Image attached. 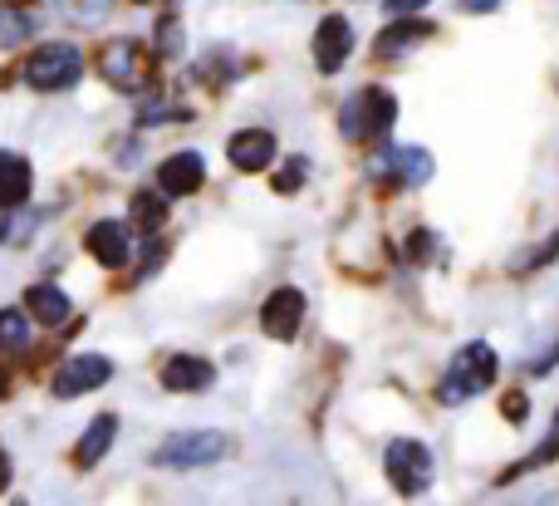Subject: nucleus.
I'll return each mask as SVG.
<instances>
[{
  "instance_id": "obj_1",
  "label": "nucleus",
  "mask_w": 559,
  "mask_h": 506,
  "mask_svg": "<svg viewBox=\"0 0 559 506\" xmlns=\"http://www.w3.org/2000/svg\"><path fill=\"white\" fill-rule=\"evenodd\" d=\"M496 374H501V360H496V350L486 340H472V344H462V350L452 354L442 384H437V399H442L447 409H456V403H466V399H476V393L491 389Z\"/></svg>"
},
{
  "instance_id": "obj_2",
  "label": "nucleus",
  "mask_w": 559,
  "mask_h": 506,
  "mask_svg": "<svg viewBox=\"0 0 559 506\" xmlns=\"http://www.w3.org/2000/svg\"><path fill=\"white\" fill-rule=\"evenodd\" d=\"M393 123L397 98L388 89H358L354 98H344V114H338V128H344L348 143H378V138H388Z\"/></svg>"
},
{
  "instance_id": "obj_3",
  "label": "nucleus",
  "mask_w": 559,
  "mask_h": 506,
  "mask_svg": "<svg viewBox=\"0 0 559 506\" xmlns=\"http://www.w3.org/2000/svg\"><path fill=\"white\" fill-rule=\"evenodd\" d=\"M226 452H231V438H226V433H177V438H167L163 448L153 452V462L167 472H192V468L222 462Z\"/></svg>"
},
{
  "instance_id": "obj_4",
  "label": "nucleus",
  "mask_w": 559,
  "mask_h": 506,
  "mask_svg": "<svg viewBox=\"0 0 559 506\" xmlns=\"http://www.w3.org/2000/svg\"><path fill=\"white\" fill-rule=\"evenodd\" d=\"M383 472L403 497H423V492L432 487V452L417 438H393L383 452Z\"/></svg>"
},
{
  "instance_id": "obj_5",
  "label": "nucleus",
  "mask_w": 559,
  "mask_h": 506,
  "mask_svg": "<svg viewBox=\"0 0 559 506\" xmlns=\"http://www.w3.org/2000/svg\"><path fill=\"white\" fill-rule=\"evenodd\" d=\"M79 74H84V55L74 45H39L25 59V84L39 94H59V89L79 84Z\"/></svg>"
},
{
  "instance_id": "obj_6",
  "label": "nucleus",
  "mask_w": 559,
  "mask_h": 506,
  "mask_svg": "<svg viewBox=\"0 0 559 506\" xmlns=\"http://www.w3.org/2000/svg\"><path fill=\"white\" fill-rule=\"evenodd\" d=\"M437 163L427 148H413V143H388L373 153V177H388V183H403V187H423L432 183Z\"/></svg>"
},
{
  "instance_id": "obj_7",
  "label": "nucleus",
  "mask_w": 559,
  "mask_h": 506,
  "mask_svg": "<svg viewBox=\"0 0 559 506\" xmlns=\"http://www.w3.org/2000/svg\"><path fill=\"white\" fill-rule=\"evenodd\" d=\"M147 74H153V59H147V49L138 39H114L104 49V79L114 89H143Z\"/></svg>"
},
{
  "instance_id": "obj_8",
  "label": "nucleus",
  "mask_w": 559,
  "mask_h": 506,
  "mask_svg": "<svg viewBox=\"0 0 559 506\" xmlns=\"http://www.w3.org/2000/svg\"><path fill=\"white\" fill-rule=\"evenodd\" d=\"M114 379V364L104 360V354H79V360H69L64 369L55 374V399H79V393H94L104 389V384Z\"/></svg>"
},
{
  "instance_id": "obj_9",
  "label": "nucleus",
  "mask_w": 559,
  "mask_h": 506,
  "mask_svg": "<svg viewBox=\"0 0 559 506\" xmlns=\"http://www.w3.org/2000/svg\"><path fill=\"white\" fill-rule=\"evenodd\" d=\"M299 325H305V295H299L295 285H285V291H271V301L261 305V330L271 334V340L289 344L299 334Z\"/></svg>"
},
{
  "instance_id": "obj_10",
  "label": "nucleus",
  "mask_w": 559,
  "mask_h": 506,
  "mask_svg": "<svg viewBox=\"0 0 559 506\" xmlns=\"http://www.w3.org/2000/svg\"><path fill=\"white\" fill-rule=\"evenodd\" d=\"M348 55H354V25L344 15H324L314 30V64L324 74H338L348 64Z\"/></svg>"
},
{
  "instance_id": "obj_11",
  "label": "nucleus",
  "mask_w": 559,
  "mask_h": 506,
  "mask_svg": "<svg viewBox=\"0 0 559 506\" xmlns=\"http://www.w3.org/2000/svg\"><path fill=\"white\" fill-rule=\"evenodd\" d=\"M202 183H206V163H202V153H192V148L157 163V192H167V197H192Z\"/></svg>"
},
{
  "instance_id": "obj_12",
  "label": "nucleus",
  "mask_w": 559,
  "mask_h": 506,
  "mask_svg": "<svg viewBox=\"0 0 559 506\" xmlns=\"http://www.w3.org/2000/svg\"><path fill=\"white\" fill-rule=\"evenodd\" d=\"M226 157H231L236 173H261V167L275 163V133H265V128H241V133H231V143H226Z\"/></svg>"
},
{
  "instance_id": "obj_13",
  "label": "nucleus",
  "mask_w": 559,
  "mask_h": 506,
  "mask_svg": "<svg viewBox=\"0 0 559 506\" xmlns=\"http://www.w3.org/2000/svg\"><path fill=\"white\" fill-rule=\"evenodd\" d=\"M84 246H88V256H94L98 266H128V226L123 222H94L88 226V236H84Z\"/></svg>"
},
{
  "instance_id": "obj_14",
  "label": "nucleus",
  "mask_w": 559,
  "mask_h": 506,
  "mask_svg": "<svg viewBox=\"0 0 559 506\" xmlns=\"http://www.w3.org/2000/svg\"><path fill=\"white\" fill-rule=\"evenodd\" d=\"M212 379H216V369L206 360H192V354H177V360H167V369H163V384L173 393H206Z\"/></svg>"
},
{
  "instance_id": "obj_15",
  "label": "nucleus",
  "mask_w": 559,
  "mask_h": 506,
  "mask_svg": "<svg viewBox=\"0 0 559 506\" xmlns=\"http://www.w3.org/2000/svg\"><path fill=\"white\" fill-rule=\"evenodd\" d=\"M114 438H118V419L114 413H98L94 423H88V433L84 438H79V448H74V462L79 468H98V458H104L108 448H114Z\"/></svg>"
},
{
  "instance_id": "obj_16",
  "label": "nucleus",
  "mask_w": 559,
  "mask_h": 506,
  "mask_svg": "<svg viewBox=\"0 0 559 506\" xmlns=\"http://www.w3.org/2000/svg\"><path fill=\"white\" fill-rule=\"evenodd\" d=\"M25 305H29V315H35L39 325H64L69 315H74V301H69L59 285H29V295H25Z\"/></svg>"
},
{
  "instance_id": "obj_17",
  "label": "nucleus",
  "mask_w": 559,
  "mask_h": 506,
  "mask_svg": "<svg viewBox=\"0 0 559 506\" xmlns=\"http://www.w3.org/2000/svg\"><path fill=\"white\" fill-rule=\"evenodd\" d=\"M29 183H35V177H29V163L20 153H5V148H0V207H20L29 197Z\"/></svg>"
},
{
  "instance_id": "obj_18",
  "label": "nucleus",
  "mask_w": 559,
  "mask_h": 506,
  "mask_svg": "<svg viewBox=\"0 0 559 506\" xmlns=\"http://www.w3.org/2000/svg\"><path fill=\"white\" fill-rule=\"evenodd\" d=\"M432 35V25L427 20H407V25H388L383 35H378V55L383 59H397V55H407V49H417L423 39Z\"/></svg>"
},
{
  "instance_id": "obj_19",
  "label": "nucleus",
  "mask_w": 559,
  "mask_h": 506,
  "mask_svg": "<svg viewBox=\"0 0 559 506\" xmlns=\"http://www.w3.org/2000/svg\"><path fill=\"white\" fill-rule=\"evenodd\" d=\"M29 35H35V20H29L25 10H15V5H0V49L25 45Z\"/></svg>"
},
{
  "instance_id": "obj_20",
  "label": "nucleus",
  "mask_w": 559,
  "mask_h": 506,
  "mask_svg": "<svg viewBox=\"0 0 559 506\" xmlns=\"http://www.w3.org/2000/svg\"><path fill=\"white\" fill-rule=\"evenodd\" d=\"M133 222L143 226L147 236H153V232H163V222H167V192H163V197H153V192H138V197H133Z\"/></svg>"
},
{
  "instance_id": "obj_21",
  "label": "nucleus",
  "mask_w": 559,
  "mask_h": 506,
  "mask_svg": "<svg viewBox=\"0 0 559 506\" xmlns=\"http://www.w3.org/2000/svg\"><path fill=\"white\" fill-rule=\"evenodd\" d=\"M59 10H64V20H74V25L94 30L108 20V10H114V0H59Z\"/></svg>"
},
{
  "instance_id": "obj_22",
  "label": "nucleus",
  "mask_w": 559,
  "mask_h": 506,
  "mask_svg": "<svg viewBox=\"0 0 559 506\" xmlns=\"http://www.w3.org/2000/svg\"><path fill=\"white\" fill-rule=\"evenodd\" d=\"M29 344V325L20 310H0V360L5 354H20Z\"/></svg>"
},
{
  "instance_id": "obj_23",
  "label": "nucleus",
  "mask_w": 559,
  "mask_h": 506,
  "mask_svg": "<svg viewBox=\"0 0 559 506\" xmlns=\"http://www.w3.org/2000/svg\"><path fill=\"white\" fill-rule=\"evenodd\" d=\"M555 452H559V423H555V433H550V438H545V443H540V448H535V452H531V458H525V462H521V468H511V472H506V478H521V472H525V468H545V462H550V458H555Z\"/></svg>"
},
{
  "instance_id": "obj_24",
  "label": "nucleus",
  "mask_w": 559,
  "mask_h": 506,
  "mask_svg": "<svg viewBox=\"0 0 559 506\" xmlns=\"http://www.w3.org/2000/svg\"><path fill=\"white\" fill-rule=\"evenodd\" d=\"M299 183H305V157H295V163H289L285 173L275 177V187H280V192H299Z\"/></svg>"
},
{
  "instance_id": "obj_25",
  "label": "nucleus",
  "mask_w": 559,
  "mask_h": 506,
  "mask_svg": "<svg viewBox=\"0 0 559 506\" xmlns=\"http://www.w3.org/2000/svg\"><path fill=\"white\" fill-rule=\"evenodd\" d=\"M555 256H559V232H555V236H550V242H545V246H540V251H535V256H531V261H525V266H550V261H555Z\"/></svg>"
},
{
  "instance_id": "obj_26",
  "label": "nucleus",
  "mask_w": 559,
  "mask_h": 506,
  "mask_svg": "<svg viewBox=\"0 0 559 506\" xmlns=\"http://www.w3.org/2000/svg\"><path fill=\"white\" fill-rule=\"evenodd\" d=\"M427 0H388V15H413V10H423Z\"/></svg>"
},
{
  "instance_id": "obj_27",
  "label": "nucleus",
  "mask_w": 559,
  "mask_h": 506,
  "mask_svg": "<svg viewBox=\"0 0 559 506\" xmlns=\"http://www.w3.org/2000/svg\"><path fill=\"white\" fill-rule=\"evenodd\" d=\"M501 0H462V10H472V15H486V10H496Z\"/></svg>"
},
{
  "instance_id": "obj_28",
  "label": "nucleus",
  "mask_w": 559,
  "mask_h": 506,
  "mask_svg": "<svg viewBox=\"0 0 559 506\" xmlns=\"http://www.w3.org/2000/svg\"><path fill=\"white\" fill-rule=\"evenodd\" d=\"M521 409H525V399H521V393H511V399H506V413H511V419H521Z\"/></svg>"
},
{
  "instance_id": "obj_29",
  "label": "nucleus",
  "mask_w": 559,
  "mask_h": 506,
  "mask_svg": "<svg viewBox=\"0 0 559 506\" xmlns=\"http://www.w3.org/2000/svg\"><path fill=\"white\" fill-rule=\"evenodd\" d=\"M10 482V458H5V448H0V487Z\"/></svg>"
},
{
  "instance_id": "obj_30",
  "label": "nucleus",
  "mask_w": 559,
  "mask_h": 506,
  "mask_svg": "<svg viewBox=\"0 0 559 506\" xmlns=\"http://www.w3.org/2000/svg\"><path fill=\"white\" fill-rule=\"evenodd\" d=\"M0 236H5V222H0Z\"/></svg>"
}]
</instances>
